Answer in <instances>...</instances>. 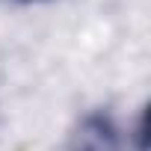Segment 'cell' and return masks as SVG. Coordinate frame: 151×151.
<instances>
[{
    "label": "cell",
    "instance_id": "1",
    "mask_svg": "<svg viewBox=\"0 0 151 151\" xmlns=\"http://www.w3.org/2000/svg\"><path fill=\"white\" fill-rule=\"evenodd\" d=\"M71 151H122L119 148V130H116L113 119L104 113L86 116L83 124L77 127V133H74Z\"/></svg>",
    "mask_w": 151,
    "mask_h": 151
},
{
    "label": "cell",
    "instance_id": "2",
    "mask_svg": "<svg viewBox=\"0 0 151 151\" xmlns=\"http://www.w3.org/2000/svg\"><path fill=\"white\" fill-rule=\"evenodd\" d=\"M21 3H39V0H21Z\"/></svg>",
    "mask_w": 151,
    "mask_h": 151
}]
</instances>
